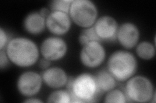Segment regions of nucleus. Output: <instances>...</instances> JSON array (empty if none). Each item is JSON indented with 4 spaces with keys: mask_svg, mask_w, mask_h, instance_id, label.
Wrapping results in <instances>:
<instances>
[{
    "mask_svg": "<svg viewBox=\"0 0 156 103\" xmlns=\"http://www.w3.org/2000/svg\"><path fill=\"white\" fill-rule=\"evenodd\" d=\"M5 50L10 61L20 68L35 65L41 54L40 48L35 42L25 37L11 38Z\"/></svg>",
    "mask_w": 156,
    "mask_h": 103,
    "instance_id": "nucleus-1",
    "label": "nucleus"
},
{
    "mask_svg": "<svg viewBox=\"0 0 156 103\" xmlns=\"http://www.w3.org/2000/svg\"><path fill=\"white\" fill-rule=\"evenodd\" d=\"M138 62L132 53L119 50L112 53L107 63L108 70L118 82H126L135 75Z\"/></svg>",
    "mask_w": 156,
    "mask_h": 103,
    "instance_id": "nucleus-2",
    "label": "nucleus"
},
{
    "mask_svg": "<svg viewBox=\"0 0 156 103\" xmlns=\"http://www.w3.org/2000/svg\"><path fill=\"white\" fill-rule=\"evenodd\" d=\"M72 96V102H92L100 93L94 76L81 73L66 85Z\"/></svg>",
    "mask_w": 156,
    "mask_h": 103,
    "instance_id": "nucleus-3",
    "label": "nucleus"
},
{
    "mask_svg": "<svg viewBox=\"0 0 156 103\" xmlns=\"http://www.w3.org/2000/svg\"><path fill=\"white\" fill-rule=\"evenodd\" d=\"M125 94L131 102H155V90L152 81L144 76H133L126 81Z\"/></svg>",
    "mask_w": 156,
    "mask_h": 103,
    "instance_id": "nucleus-4",
    "label": "nucleus"
},
{
    "mask_svg": "<svg viewBox=\"0 0 156 103\" xmlns=\"http://www.w3.org/2000/svg\"><path fill=\"white\" fill-rule=\"evenodd\" d=\"M69 15L72 22L83 28L92 27L98 18V9L90 0H73Z\"/></svg>",
    "mask_w": 156,
    "mask_h": 103,
    "instance_id": "nucleus-5",
    "label": "nucleus"
},
{
    "mask_svg": "<svg viewBox=\"0 0 156 103\" xmlns=\"http://www.w3.org/2000/svg\"><path fill=\"white\" fill-rule=\"evenodd\" d=\"M106 56L105 48L101 42H92L82 47L80 61L86 68L94 69L104 63Z\"/></svg>",
    "mask_w": 156,
    "mask_h": 103,
    "instance_id": "nucleus-6",
    "label": "nucleus"
},
{
    "mask_svg": "<svg viewBox=\"0 0 156 103\" xmlns=\"http://www.w3.org/2000/svg\"><path fill=\"white\" fill-rule=\"evenodd\" d=\"M68 44L59 36H50L44 40L40 47L43 58L51 62L58 61L65 58L68 53Z\"/></svg>",
    "mask_w": 156,
    "mask_h": 103,
    "instance_id": "nucleus-7",
    "label": "nucleus"
},
{
    "mask_svg": "<svg viewBox=\"0 0 156 103\" xmlns=\"http://www.w3.org/2000/svg\"><path fill=\"white\" fill-rule=\"evenodd\" d=\"M43 81L42 76L35 71L22 73L16 81L18 92L26 98L35 97L41 92Z\"/></svg>",
    "mask_w": 156,
    "mask_h": 103,
    "instance_id": "nucleus-8",
    "label": "nucleus"
},
{
    "mask_svg": "<svg viewBox=\"0 0 156 103\" xmlns=\"http://www.w3.org/2000/svg\"><path fill=\"white\" fill-rule=\"evenodd\" d=\"M46 28L55 36H65L70 31L72 21L68 14L51 12L46 19Z\"/></svg>",
    "mask_w": 156,
    "mask_h": 103,
    "instance_id": "nucleus-9",
    "label": "nucleus"
},
{
    "mask_svg": "<svg viewBox=\"0 0 156 103\" xmlns=\"http://www.w3.org/2000/svg\"><path fill=\"white\" fill-rule=\"evenodd\" d=\"M140 40V30L132 22H124L119 27L116 40L126 50L133 49L137 45Z\"/></svg>",
    "mask_w": 156,
    "mask_h": 103,
    "instance_id": "nucleus-10",
    "label": "nucleus"
},
{
    "mask_svg": "<svg viewBox=\"0 0 156 103\" xmlns=\"http://www.w3.org/2000/svg\"><path fill=\"white\" fill-rule=\"evenodd\" d=\"M93 27L101 41L116 40L119 25L115 18L107 15L101 16L98 18Z\"/></svg>",
    "mask_w": 156,
    "mask_h": 103,
    "instance_id": "nucleus-11",
    "label": "nucleus"
},
{
    "mask_svg": "<svg viewBox=\"0 0 156 103\" xmlns=\"http://www.w3.org/2000/svg\"><path fill=\"white\" fill-rule=\"evenodd\" d=\"M41 76L44 84L53 90L66 86L69 81L66 72L58 66H50L44 70Z\"/></svg>",
    "mask_w": 156,
    "mask_h": 103,
    "instance_id": "nucleus-12",
    "label": "nucleus"
},
{
    "mask_svg": "<svg viewBox=\"0 0 156 103\" xmlns=\"http://www.w3.org/2000/svg\"><path fill=\"white\" fill-rule=\"evenodd\" d=\"M46 18L43 17L39 12H31L24 18L23 27L26 32L31 35H39L46 30Z\"/></svg>",
    "mask_w": 156,
    "mask_h": 103,
    "instance_id": "nucleus-13",
    "label": "nucleus"
},
{
    "mask_svg": "<svg viewBox=\"0 0 156 103\" xmlns=\"http://www.w3.org/2000/svg\"><path fill=\"white\" fill-rule=\"evenodd\" d=\"M94 77L100 93L108 92L117 86L118 81L107 69L99 71Z\"/></svg>",
    "mask_w": 156,
    "mask_h": 103,
    "instance_id": "nucleus-14",
    "label": "nucleus"
},
{
    "mask_svg": "<svg viewBox=\"0 0 156 103\" xmlns=\"http://www.w3.org/2000/svg\"><path fill=\"white\" fill-rule=\"evenodd\" d=\"M135 48L136 54L144 61H150L155 56V46L150 41H144L139 43Z\"/></svg>",
    "mask_w": 156,
    "mask_h": 103,
    "instance_id": "nucleus-15",
    "label": "nucleus"
},
{
    "mask_svg": "<svg viewBox=\"0 0 156 103\" xmlns=\"http://www.w3.org/2000/svg\"><path fill=\"white\" fill-rule=\"evenodd\" d=\"M47 102L55 103H70L72 102V96L68 90L60 89L54 90L48 95Z\"/></svg>",
    "mask_w": 156,
    "mask_h": 103,
    "instance_id": "nucleus-16",
    "label": "nucleus"
},
{
    "mask_svg": "<svg viewBox=\"0 0 156 103\" xmlns=\"http://www.w3.org/2000/svg\"><path fill=\"white\" fill-rule=\"evenodd\" d=\"M78 42L83 47L92 42H101L95 32L94 27L83 28L78 36Z\"/></svg>",
    "mask_w": 156,
    "mask_h": 103,
    "instance_id": "nucleus-17",
    "label": "nucleus"
},
{
    "mask_svg": "<svg viewBox=\"0 0 156 103\" xmlns=\"http://www.w3.org/2000/svg\"><path fill=\"white\" fill-rule=\"evenodd\" d=\"M104 101L110 103H125L128 102V99L124 92L114 88L106 93Z\"/></svg>",
    "mask_w": 156,
    "mask_h": 103,
    "instance_id": "nucleus-18",
    "label": "nucleus"
},
{
    "mask_svg": "<svg viewBox=\"0 0 156 103\" xmlns=\"http://www.w3.org/2000/svg\"><path fill=\"white\" fill-rule=\"evenodd\" d=\"M73 0H53L50 4L51 12H62L69 14L70 5Z\"/></svg>",
    "mask_w": 156,
    "mask_h": 103,
    "instance_id": "nucleus-19",
    "label": "nucleus"
},
{
    "mask_svg": "<svg viewBox=\"0 0 156 103\" xmlns=\"http://www.w3.org/2000/svg\"><path fill=\"white\" fill-rule=\"evenodd\" d=\"M11 40L6 31L3 27L0 28V50H3L6 48Z\"/></svg>",
    "mask_w": 156,
    "mask_h": 103,
    "instance_id": "nucleus-20",
    "label": "nucleus"
},
{
    "mask_svg": "<svg viewBox=\"0 0 156 103\" xmlns=\"http://www.w3.org/2000/svg\"><path fill=\"white\" fill-rule=\"evenodd\" d=\"M9 62H11L7 55L5 50H0V69H5L8 66Z\"/></svg>",
    "mask_w": 156,
    "mask_h": 103,
    "instance_id": "nucleus-21",
    "label": "nucleus"
},
{
    "mask_svg": "<svg viewBox=\"0 0 156 103\" xmlns=\"http://www.w3.org/2000/svg\"><path fill=\"white\" fill-rule=\"evenodd\" d=\"M51 61H48L45 58L42 57L38 61V66L41 68V69L44 70L51 66Z\"/></svg>",
    "mask_w": 156,
    "mask_h": 103,
    "instance_id": "nucleus-22",
    "label": "nucleus"
},
{
    "mask_svg": "<svg viewBox=\"0 0 156 103\" xmlns=\"http://www.w3.org/2000/svg\"><path fill=\"white\" fill-rule=\"evenodd\" d=\"M23 102H29V103H41L43 102V101L38 99L35 97H28L23 101Z\"/></svg>",
    "mask_w": 156,
    "mask_h": 103,
    "instance_id": "nucleus-23",
    "label": "nucleus"
},
{
    "mask_svg": "<svg viewBox=\"0 0 156 103\" xmlns=\"http://www.w3.org/2000/svg\"><path fill=\"white\" fill-rule=\"evenodd\" d=\"M50 12L51 11L50 8H42L40 10V11H39V13H40L43 17H44L46 18L48 16V15L50 14Z\"/></svg>",
    "mask_w": 156,
    "mask_h": 103,
    "instance_id": "nucleus-24",
    "label": "nucleus"
}]
</instances>
